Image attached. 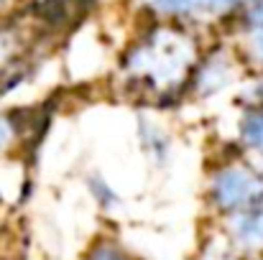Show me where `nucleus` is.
Here are the masks:
<instances>
[{
	"label": "nucleus",
	"mask_w": 263,
	"mask_h": 260,
	"mask_svg": "<svg viewBox=\"0 0 263 260\" xmlns=\"http://www.w3.org/2000/svg\"><path fill=\"white\" fill-rule=\"evenodd\" d=\"M246 54L253 64L263 67V28H251L248 41H246Z\"/></svg>",
	"instance_id": "1a4fd4ad"
},
{
	"label": "nucleus",
	"mask_w": 263,
	"mask_h": 260,
	"mask_svg": "<svg viewBox=\"0 0 263 260\" xmlns=\"http://www.w3.org/2000/svg\"><path fill=\"white\" fill-rule=\"evenodd\" d=\"M251 0H207V15H225L238 5H246Z\"/></svg>",
	"instance_id": "f8f14e48"
},
{
	"label": "nucleus",
	"mask_w": 263,
	"mask_h": 260,
	"mask_svg": "<svg viewBox=\"0 0 263 260\" xmlns=\"http://www.w3.org/2000/svg\"><path fill=\"white\" fill-rule=\"evenodd\" d=\"M87 260H130L125 255L123 248H118L115 243H100L92 248V253L87 255Z\"/></svg>",
	"instance_id": "6e6552de"
},
{
	"label": "nucleus",
	"mask_w": 263,
	"mask_h": 260,
	"mask_svg": "<svg viewBox=\"0 0 263 260\" xmlns=\"http://www.w3.org/2000/svg\"><path fill=\"white\" fill-rule=\"evenodd\" d=\"M159 18H204V0H141Z\"/></svg>",
	"instance_id": "423d86ee"
},
{
	"label": "nucleus",
	"mask_w": 263,
	"mask_h": 260,
	"mask_svg": "<svg viewBox=\"0 0 263 260\" xmlns=\"http://www.w3.org/2000/svg\"><path fill=\"white\" fill-rule=\"evenodd\" d=\"M197 44L174 26H156L130 46L123 72L130 82L156 94H169L184 85L197 67Z\"/></svg>",
	"instance_id": "f257e3e1"
},
{
	"label": "nucleus",
	"mask_w": 263,
	"mask_h": 260,
	"mask_svg": "<svg viewBox=\"0 0 263 260\" xmlns=\"http://www.w3.org/2000/svg\"><path fill=\"white\" fill-rule=\"evenodd\" d=\"M13 138H15V120L0 112V153L13 143Z\"/></svg>",
	"instance_id": "9b49d317"
},
{
	"label": "nucleus",
	"mask_w": 263,
	"mask_h": 260,
	"mask_svg": "<svg viewBox=\"0 0 263 260\" xmlns=\"http://www.w3.org/2000/svg\"><path fill=\"white\" fill-rule=\"evenodd\" d=\"M230 232L238 245L248 250H263V204L243 212H233Z\"/></svg>",
	"instance_id": "39448f33"
},
{
	"label": "nucleus",
	"mask_w": 263,
	"mask_h": 260,
	"mask_svg": "<svg viewBox=\"0 0 263 260\" xmlns=\"http://www.w3.org/2000/svg\"><path fill=\"white\" fill-rule=\"evenodd\" d=\"M92 194H95L97 199H102V204H112V202H115V194L105 186L102 178H92Z\"/></svg>",
	"instance_id": "ddd939ff"
},
{
	"label": "nucleus",
	"mask_w": 263,
	"mask_h": 260,
	"mask_svg": "<svg viewBox=\"0 0 263 260\" xmlns=\"http://www.w3.org/2000/svg\"><path fill=\"white\" fill-rule=\"evenodd\" d=\"M246 13H243V21L248 28H263V0H251L246 3Z\"/></svg>",
	"instance_id": "9d476101"
},
{
	"label": "nucleus",
	"mask_w": 263,
	"mask_h": 260,
	"mask_svg": "<svg viewBox=\"0 0 263 260\" xmlns=\"http://www.w3.org/2000/svg\"><path fill=\"white\" fill-rule=\"evenodd\" d=\"M210 196L222 212H243L263 204V176L246 164H228L212 173Z\"/></svg>",
	"instance_id": "f03ea898"
},
{
	"label": "nucleus",
	"mask_w": 263,
	"mask_h": 260,
	"mask_svg": "<svg viewBox=\"0 0 263 260\" xmlns=\"http://www.w3.org/2000/svg\"><path fill=\"white\" fill-rule=\"evenodd\" d=\"M233 77H235V62L225 51H215L212 56L202 59L194 67V72H192L194 92H199L202 97H210L215 92H222L225 87L233 82Z\"/></svg>",
	"instance_id": "7ed1b4c3"
},
{
	"label": "nucleus",
	"mask_w": 263,
	"mask_h": 260,
	"mask_svg": "<svg viewBox=\"0 0 263 260\" xmlns=\"http://www.w3.org/2000/svg\"><path fill=\"white\" fill-rule=\"evenodd\" d=\"M26 54V33L21 26L10 23L8 18L0 21V92L8 87V79L15 69V64Z\"/></svg>",
	"instance_id": "20e7f679"
},
{
	"label": "nucleus",
	"mask_w": 263,
	"mask_h": 260,
	"mask_svg": "<svg viewBox=\"0 0 263 260\" xmlns=\"http://www.w3.org/2000/svg\"><path fill=\"white\" fill-rule=\"evenodd\" d=\"M10 3L13 0H0V21H5V13L10 10Z\"/></svg>",
	"instance_id": "4468645a"
},
{
	"label": "nucleus",
	"mask_w": 263,
	"mask_h": 260,
	"mask_svg": "<svg viewBox=\"0 0 263 260\" xmlns=\"http://www.w3.org/2000/svg\"><path fill=\"white\" fill-rule=\"evenodd\" d=\"M240 141L251 151L263 153V107L261 105L251 107L243 115V120H240Z\"/></svg>",
	"instance_id": "0eeeda50"
},
{
	"label": "nucleus",
	"mask_w": 263,
	"mask_h": 260,
	"mask_svg": "<svg viewBox=\"0 0 263 260\" xmlns=\"http://www.w3.org/2000/svg\"><path fill=\"white\" fill-rule=\"evenodd\" d=\"M256 94H261V99H263V79L256 85Z\"/></svg>",
	"instance_id": "2eb2a0df"
},
{
	"label": "nucleus",
	"mask_w": 263,
	"mask_h": 260,
	"mask_svg": "<svg viewBox=\"0 0 263 260\" xmlns=\"http://www.w3.org/2000/svg\"><path fill=\"white\" fill-rule=\"evenodd\" d=\"M217 260H233V258H217Z\"/></svg>",
	"instance_id": "dca6fc26"
}]
</instances>
